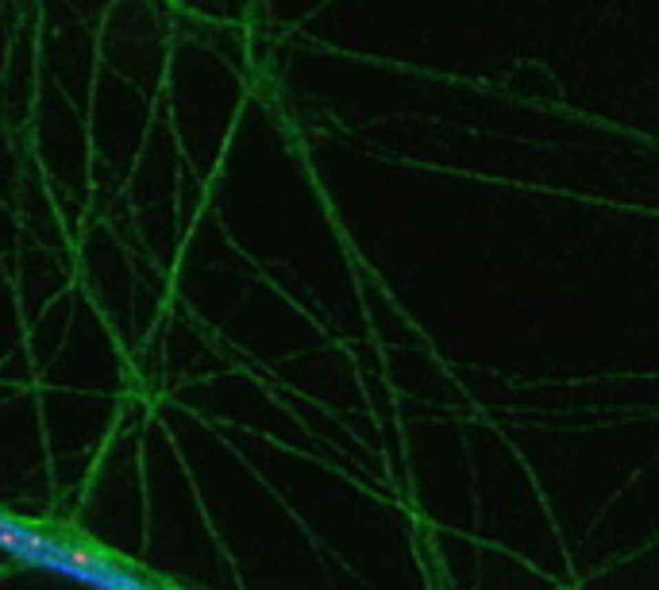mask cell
Listing matches in <instances>:
<instances>
[{"label":"cell","instance_id":"obj_1","mask_svg":"<svg viewBox=\"0 0 659 590\" xmlns=\"http://www.w3.org/2000/svg\"><path fill=\"white\" fill-rule=\"evenodd\" d=\"M0 548L8 551H31V556H43L47 551V544L39 540V536H23V532H16L12 525L0 521Z\"/></svg>","mask_w":659,"mask_h":590},{"label":"cell","instance_id":"obj_2","mask_svg":"<svg viewBox=\"0 0 659 590\" xmlns=\"http://www.w3.org/2000/svg\"><path fill=\"white\" fill-rule=\"evenodd\" d=\"M62 560H66V563H74V567H85V571H97V567H100V563H97V556H89V551H81V548L62 551Z\"/></svg>","mask_w":659,"mask_h":590}]
</instances>
